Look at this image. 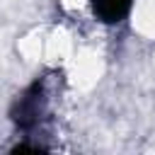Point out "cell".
I'll return each mask as SVG.
<instances>
[{
	"instance_id": "obj_2",
	"label": "cell",
	"mask_w": 155,
	"mask_h": 155,
	"mask_svg": "<svg viewBox=\"0 0 155 155\" xmlns=\"http://www.w3.org/2000/svg\"><path fill=\"white\" fill-rule=\"evenodd\" d=\"M90 5H92V12L99 22L114 24V22H121L131 12L133 0H90Z\"/></svg>"
},
{
	"instance_id": "obj_1",
	"label": "cell",
	"mask_w": 155,
	"mask_h": 155,
	"mask_svg": "<svg viewBox=\"0 0 155 155\" xmlns=\"http://www.w3.org/2000/svg\"><path fill=\"white\" fill-rule=\"evenodd\" d=\"M48 114H51L48 80L46 78H36L22 92V97H17V102L12 107V121H15V126L19 131L31 136L44 126V121H48Z\"/></svg>"
}]
</instances>
